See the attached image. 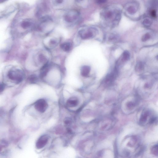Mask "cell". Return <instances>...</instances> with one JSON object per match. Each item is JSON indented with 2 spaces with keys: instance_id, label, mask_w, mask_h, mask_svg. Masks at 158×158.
<instances>
[{
  "instance_id": "obj_1",
  "label": "cell",
  "mask_w": 158,
  "mask_h": 158,
  "mask_svg": "<svg viewBox=\"0 0 158 158\" xmlns=\"http://www.w3.org/2000/svg\"><path fill=\"white\" fill-rule=\"evenodd\" d=\"M122 10L118 6L111 5L106 7L100 13L101 21L110 27L117 25L122 16Z\"/></svg>"
},
{
  "instance_id": "obj_2",
  "label": "cell",
  "mask_w": 158,
  "mask_h": 158,
  "mask_svg": "<svg viewBox=\"0 0 158 158\" xmlns=\"http://www.w3.org/2000/svg\"><path fill=\"white\" fill-rule=\"evenodd\" d=\"M140 5L135 1L127 3L124 7V12L126 16L133 20H138L141 18L140 15Z\"/></svg>"
},
{
  "instance_id": "obj_3",
  "label": "cell",
  "mask_w": 158,
  "mask_h": 158,
  "mask_svg": "<svg viewBox=\"0 0 158 158\" xmlns=\"http://www.w3.org/2000/svg\"><path fill=\"white\" fill-rule=\"evenodd\" d=\"M7 77L10 81L18 84L23 80L24 74L22 70L15 68L11 69L7 71Z\"/></svg>"
},
{
  "instance_id": "obj_4",
  "label": "cell",
  "mask_w": 158,
  "mask_h": 158,
  "mask_svg": "<svg viewBox=\"0 0 158 158\" xmlns=\"http://www.w3.org/2000/svg\"><path fill=\"white\" fill-rule=\"evenodd\" d=\"M98 30L94 27H90L86 29L80 30L79 34L82 39H86L91 38L97 33Z\"/></svg>"
},
{
  "instance_id": "obj_5",
  "label": "cell",
  "mask_w": 158,
  "mask_h": 158,
  "mask_svg": "<svg viewBox=\"0 0 158 158\" xmlns=\"http://www.w3.org/2000/svg\"><path fill=\"white\" fill-rule=\"evenodd\" d=\"M35 108L39 112L44 113L47 110L48 105L45 99H41L36 101L35 104Z\"/></svg>"
},
{
  "instance_id": "obj_6",
  "label": "cell",
  "mask_w": 158,
  "mask_h": 158,
  "mask_svg": "<svg viewBox=\"0 0 158 158\" xmlns=\"http://www.w3.org/2000/svg\"><path fill=\"white\" fill-rule=\"evenodd\" d=\"M49 139V137L47 135L41 136L36 143V147L37 149H40L44 148L47 144Z\"/></svg>"
},
{
  "instance_id": "obj_7",
  "label": "cell",
  "mask_w": 158,
  "mask_h": 158,
  "mask_svg": "<svg viewBox=\"0 0 158 158\" xmlns=\"http://www.w3.org/2000/svg\"><path fill=\"white\" fill-rule=\"evenodd\" d=\"M79 15L78 12L72 11L65 15L64 19L67 22L72 23L77 19Z\"/></svg>"
},
{
  "instance_id": "obj_8",
  "label": "cell",
  "mask_w": 158,
  "mask_h": 158,
  "mask_svg": "<svg viewBox=\"0 0 158 158\" xmlns=\"http://www.w3.org/2000/svg\"><path fill=\"white\" fill-rule=\"evenodd\" d=\"M118 74L117 69H115L114 71L107 76L105 79V82L106 84H110L113 82Z\"/></svg>"
},
{
  "instance_id": "obj_9",
  "label": "cell",
  "mask_w": 158,
  "mask_h": 158,
  "mask_svg": "<svg viewBox=\"0 0 158 158\" xmlns=\"http://www.w3.org/2000/svg\"><path fill=\"white\" fill-rule=\"evenodd\" d=\"M79 103L78 99L76 97H72L68 100L67 105L70 107H75L77 106Z\"/></svg>"
},
{
  "instance_id": "obj_10",
  "label": "cell",
  "mask_w": 158,
  "mask_h": 158,
  "mask_svg": "<svg viewBox=\"0 0 158 158\" xmlns=\"http://www.w3.org/2000/svg\"><path fill=\"white\" fill-rule=\"evenodd\" d=\"M142 24L146 27H150L153 23V19L149 16H146L143 18Z\"/></svg>"
},
{
  "instance_id": "obj_11",
  "label": "cell",
  "mask_w": 158,
  "mask_h": 158,
  "mask_svg": "<svg viewBox=\"0 0 158 158\" xmlns=\"http://www.w3.org/2000/svg\"><path fill=\"white\" fill-rule=\"evenodd\" d=\"M49 69V65L48 63H47L44 65L41 70L40 77L43 78L45 77L47 75Z\"/></svg>"
},
{
  "instance_id": "obj_12",
  "label": "cell",
  "mask_w": 158,
  "mask_h": 158,
  "mask_svg": "<svg viewBox=\"0 0 158 158\" xmlns=\"http://www.w3.org/2000/svg\"><path fill=\"white\" fill-rule=\"evenodd\" d=\"M90 70V68L87 66H83L81 70V74L82 75L85 77L88 76Z\"/></svg>"
},
{
  "instance_id": "obj_13",
  "label": "cell",
  "mask_w": 158,
  "mask_h": 158,
  "mask_svg": "<svg viewBox=\"0 0 158 158\" xmlns=\"http://www.w3.org/2000/svg\"><path fill=\"white\" fill-rule=\"evenodd\" d=\"M62 49L64 51L68 52L71 49L72 46L71 44L68 42H65L60 45Z\"/></svg>"
},
{
  "instance_id": "obj_14",
  "label": "cell",
  "mask_w": 158,
  "mask_h": 158,
  "mask_svg": "<svg viewBox=\"0 0 158 158\" xmlns=\"http://www.w3.org/2000/svg\"><path fill=\"white\" fill-rule=\"evenodd\" d=\"M144 68V64L142 62H139L136 65V70L138 72H140L143 70Z\"/></svg>"
},
{
  "instance_id": "obj_15",
  "label": "cell",
  "mask_w": 158,
  "mask_h": 158,
  "mask_svg": "<svg viewBox=\"0 0 158 158\" xmlns=\"http://www.w3.org/2000/svg\"><path fill=\"white\" fill-rule=\"evenodd\" d=\"M130 58V54L127 51H125L122 56V60L124 62L128 60Z\"/></svg>"
},
{
  "instance_id": "obj_16",
  "label": "cell",
  "mask_w": 158,
  "mask_h": 158,
  "mask_svg": "<svg viewBox=\"0 0 158 158\" xmlns=\"http://www.w3.org/2000/svg\"><path fill=\"white\" fill-rule=\"evenodd\" d=\"M31 25L30 22L28 21H24L21 24V26L23 28L26 29L30 27Z\"/></svg>"
},
{
  "instance_id": "obj_17",
  "label": "cell",
  "mask_w": 158,
  "mask_h": 158,
  "mask_svg": "<svg viewBox=\"0 0 158 158\" xmlns=\"http://www.w3.org/2000/svg\"><path fill=\"white\" fill-rule=\"evenodd\" d=\"M151 36L148 33H145L142 37V41L143 42H145L149 39L151 38Z\"/></svg>"
},
{
  "instance_id": "obj_18",
  "label": "cell",
  "mask_w": 158,
  "mask_h": 158,
  "mask_svg": "<svg viewBox=\"0 0 158 158\" xmlns=\"http://www.w3.org/2000/svg\"><path fill=\"white\" fill-rule=\"evenodd\" d=\"M158 146L157 145H154L152 148V153L155 155H158Z\"/></svg>"
},
{
  "instance_id": "obj_19",
  "label": "cell",
  "mask_w": 158,
  "mask_h": 158,
  "mask_svg": "<svg viewBox=\"0 0 158 158\" xmlns=\"http://www.w3.org/2000/svg\"><path fill=\"white\" fill-rule=\"evenodd\" d=\"M29 79L30 82L35 83L38 80V78L36 76L33 75L30 76Z\"/></svg>"
},
{
  "instance_id": "obj_20",
  "label": "cell",
  "mask_w": 158,
  "mask_h": 158,
  "mask_svg": "<svg viewBox=\"0 0 158 158\" xmlns=\"http://www.w3.org/2000/svg\"><path fill=\"white\" fill-rule=\"evenodd\" d=\"M107 0H95L96 3L98 4H101L106 3Z\"/></svg>"
},
{
  "instance_id": "obj_21",
  "label": "cell",
  "mask_w": 158,
  "mask_h": 158,
  "mask_svg": "<svg viewBox=\"0 0 158 158\" xmlns=\"http://www.w3.org/2000/svg\"><path fill=\"white\" fill-rule=\"evenodd\" d=\"M39 59L40 61L42 62H45L46 60L45 57L43 55H41L40 56Z\"/></svg>"
},
{
  "instance_id": "obj_22",
  "label": "cell",
  "mask_w": 158,
  "mask_h": 158,
  "mask_svg": "<svg viewBox=\"0 0 158 158\" xmlns=\"http://www.w3.org/2000/svg\"><path fill=\"white\" fill-rule=\"evenodd\" d=\"M5 88V85L4 84H0V92L3 91Z\"/></svg>"
},
{
  "instance_id": "obj_23",
  "label": "cell",
  "mask_w": 158,
  "mask_h": 158,
  "mask_svg": "<svg viewBox=\"0 0 158 158\" xmlns=\"http://www.w3.org/2000/svg\"><path fill=\"white\" fill-rule=\"evenodd\" d=\"M70 120L69 119H66L65 121V123L67 124H69L70 122Z\"/></svg>"
},
{
  "instance_id": "obj_24",
  "label": "cell",
  "mask_w": 158,
  "mask_h": 158,
  "mask_svg": "<svg viewBox=\"0 0 158 158\" xmlns=\"http://www.w3.org/2000/svg\"><path fill=\"white\" fill-rule=\"evenodd\" d=\"M63 0H55L56 2L59 4L62 3L63 2Z\"/></svg>"
},
{
  "instance_id": "obj_25",
  "label": "cell",
  "mask_w": 158,
  "mask_h": 158,
  "mask_svg": "<svg viewBox=\"0 0 158 158\" xmlns=\"http://www.w3.org/2000/svg\"><path fill=\"white\" fill-rule=\"evenodd\" d=\"M50 43L51 45H54L56 43V42L55 41H54V40H51L50 41Z\"/></svg>"
},
{
  "instance_id": "obj_26",
  "label": "cell",
  "mask_w": 158,
  "mask_h": 158,
  "mask_svg": "<svg viewBox=\"0 0 158 158\" xmlns=\"http://www.w3.org/2000/svg\"><path fill=\"white\" fill-rule=\"evenodd\" d=\"M7 1L8 0H0V4L4 3Z\"/></svg>"
},
{
  "instance_id": "obj_27",
  "label": "cell",
  "mask_w": 158,
  "mask_h": 158,
  "mask_svg": "<svg viewBox=\"0 0 158 158\" xmlns=\"http://www.w3.org/2000/svg\"><path fill=\"white\" fill-rule=\"evenodd\" d=\"M76 1L78 2H79L81 1H83V0H76Z\"/></svg>"
}]
</instances>
